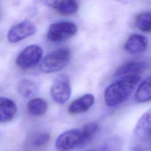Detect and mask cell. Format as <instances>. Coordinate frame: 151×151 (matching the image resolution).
I'll return each mask as SVG.
<instances>
[{
    "instance_id": "cell-7",
    "label": "cell",
    "mask_w": 151,
    "mask_h": 151,
    "mask_svg": "<svg viewBox=\"0 0 151 151\" xmlns=\"http://www.w3.org/2000/svg\"><path fill=\"white\" fill-rule=\"evenodd\" d=\"M36 31L37 28L34 24L30 21L25 20L13 25L9 29L7 38L10 42L15 43L34 35Z\"/></svg>"
},
{
    "instance_id": "cell-16",
    "label": "cell",
    "mask_w": 151,
    "mask_h": 151,
    "mask_svg": "<svg viewBox=\"0 0 151 151\" xmlns=\"http://www.w3.org/2000/svg\"><path fill=\"white\" fill-rule=\"evenodd\" d=\"M18 90L22 97L27 98L32 97L37 93V87L34 81L24 78L19 81Z\"/></svg>"
},
{
    "instance_id": "cell-21",
    "label": "cell",
    "mask_w": 151,
    "mask_h": 151,
    "mask_svg": "<svg viewBox=\"0 0 151 151\" xmlns=\"http://www.w3.org/2000/svg\"><path fill=\"white\" fill-rule=\"evenodd\" d=\"M130 151H143V150L140 147H137V146H134V147H133L131 149Z\"/></svg>"
},
{
    "instance_id": "cell-9",
    "label": "cell",
    "mask_w": 151,
    "mask_h": 151,
    "mask_svg": "<svg viewBox=\"0 0 151 151\" xmlns=\"http://www.w3.org/2000/svg\"><path fill=\"white\" fill-rule=\"evenodd\" d=\"M147 67V64L142 61H129L120 66L114 74L116 77L120 78L140 76Z\"/></svg>"
},
{
    "instance_id": "cell-10",
    "label": "cell",
    "mask_w": 151,
    "mask_h": 151,
    "mask_svg": "<svg viewBox=\"0 0 151 151\" xmlns=\"http://www.w3.org/2000/svg\"><path fill=\"white\" fill-rule=\"evenodd\" d=\"M147 38L141 34H133L129 36L125 42L124 48L132 54H140L144 52L147 47Z\"/></svg>"
},
{
    "instance_id": "cell-19",
    "label": "cell",
    "mask_w": 151,
    "mask_h": 151,
    "mask_svg": "<svg viewBox=\"0 0 151 151\" xmlns=\"http://www.w3.org/2000/svg\"><path fill=\"white\" fill-rule=\"evenodd\" d=\"M50 136L47 132H43L37 135L34 140V145L36 147H41L45 145L50 140Z\"/></svg>"
},
{
    "instance_id": "cell-15",
    "label": "cell",
    "mask_w": 151,
    "mask_h": 151,
    "mask_svg": "<svg viewBox=\"0 0 151 151\" xmlns=\"http://www.w3.org/2000/svg\"><path fill=\"white\" fill-rule=\"evenodd\" d=\"M48 104L42 99L34 98L30 100L27 104V109L34 116H41L47 110Z\"/></svg>"
},
{
    "instance_id": "cell-3",
    "label": "cell",
    "mask_w": 151,
    "mask_h": 151,
    "mask_svg": "<svg viewBox=\"0 0 151 151\" xmlns=\"http://www.w3.org/2000/svg\"><path fill=\"white\" fill-rule=\"evenodd\" d=\"M84 144L82 129H72L62 133L56 139L55 146L58 151H70Z\"/></svg>"
},
{
    "instance_id": "cell-12",
    "label": "cell",
    "mask_w": 151,
    "mask_h": 151,
    "mask_svg": "<svg viewBox=\"0 0 151 151\" xmlns=\"http://www.w3.org/2000/svg\"><path fill=\"white\" fill-rule=\"evenodd\" d=\"M17 107L15 102L10 99L1 97L0 98V121L7 122L15 116Z\"/></svg>"
},
{
    "instance_id": "cell-17",
    "label": "cell",
    "mask_w": 151,
    "mask_h": 151,
    "mask_svg": "<svg viewBox=\"0 0 151 151\" xmlns=\"http://www.w3.org/2000/svg\"><path fill=\"white\" fill-rule=\"evenodd\" d=\"M135 26L143 32H151V12H145L137 15L134 19Z\"/></svg>"
},
{
    "instance_id": "cell-4",
    "label": "cell",
    "mask_w": 151,
    "mask_h": 151,
    "mask_svg": "<svg viewBox=\"0 0 151 151\" xmlns=\"http://www.w3.org/2000/svg\"><path fill=\"white\" fill-rule=\"evenodd\" d=\"M77 31V25L72 22H58L50 26L47 32V37L51 41L61 42L74 36Z\"/></svg>"
},
{
    "instance_id": "cell-1",
    "label": "cell",
    "mask_w": 151,
    "mask_h": 151,
    "mask_svg": "<svg viewBox=\"0 0 151 151\" xmlns=\"http://www.w3.org/2000/svg\"><path fill=\"white\" fill-rule=\"evenodd\" d=\"M140 79V76L120 78L108 86L104 93L105 104L113 107L124 101L132 93Z\"/></svg>"
},
{
    "instance_id": "cell-18",
    "label": "cell",
    "mask_w": 151,
    "mask_h": 151,
    "mask_svg": "<svg viewBox=\"0 0 151 151\" xmlns=\"http://www.w3.org/2000/svg\"><path fill=\"white\" fill-rule=\"evenodd\" d=\"M84 134V143L89 142L96 133L98 130V125L96 123L91 122L86 124L82 129Z\"/></svg>"
},
{
    "instance_id": "cell-6",
    "label": "cell",
    "mask_w": 151,
    "mask_h": 151,
    "mask_svg": "<svg viewBox=\"0 0 151 151\" xmlns=\"http://www.w3.org/2000/svg\"><path fill=\"white\" fill-rule=\"evenodd\" d=\"M50 93L52 99L60 104H63L69 99L71 95V87L67 75L61 74L54 79Z\"/></svg>"
},
{
    "instance_id": "cell-5",
    "label": "cell",
    "mask_w": 151,
    "mask_h": 151,
    "mask_svg": "<svg viewBox=\"0 0 151 151\" xmlns=\"http://www.w3.org/2000/svg\"><path fill=\"white\" fill-rule=\"evenodd\" d=\"M42 50L38 45H30L23 49L16 58V64L21 68L28 69L35 66L42 56Z\"/></svg>"
},
{
    "instance_id": "cell-20",
    "label": "cell",
    "mask_w": 151,
    "mask_h": 151,
    "mask_svg": "<svg viewBox=\"0 0 151 151\" xmlns=\"http://www.w3.org/2000/svg\"><path fill=\"white\" fill-rule=\"evenodd\" d=\"M110 149L109 146L107 145H105L104 146H103L100 148L88 149L86 151H110Z\"/></svg>"
},
{
    "instance_id": "cell-2",
    "label": "cell",
    "mask_w": 151,
    "mask_h": 151,
    "mask_svg": "<svg viewBox=\"0 0 151 151\" xmlns=\"http://www.w3.org/2000/svg\"><path fill=\"white\" fill-rule=\"evenodd\" d=\"M71 58L70 51L65 48H59L47 55L40 63V69L46 73H54L64 68Z\"/></svg>"
},
{
    "instance_id": "cell-8",
    "label": "cell",
    "mask_w": 151,
    "mask_h": 151,
    "mask_svg": "<svg viewBox=\"0 0 151 151\" xmlns=\"http://www.w3.org/2000/svg\"><path fill=\"white\" fill-rule=\"evenodd\" d=\"M134 136L142 141L151 140V108L138 120L134 130Z\"/></svg>"
},
{
    "instance_id": "cell-14",
    "label": "cell",
    "mask_w": 151,
    "mask_h": 151,
    "mask_svg": "<svg viewBox=\"0 0 151 151\" xmlns=\"http://www.w3.org/2000/svg\"><path fill=\"white\" fill-rule=\"evenodd\" d=\"M134 98L138 103H145L151 100V76L146 78L140 84Z\"/></svg>"
},
{
    "instance_id": "cell-13",
    "label": "cell",
    "mask_w": 151,
    "mask_h": 151,
    "mask_svg": "<svg viewBox=\"0 0 151 151\" xmlns=\"http://www.w3.org/2000/svg\"><path fill=\"white\" fill-rule=\"evenodd\" d=\"M47 3L48 5L54 8L58 12L64 15L73 14L78 9L77 2L73 0L52 1H47Z\"/></svg>"
},
{
    "instance_id": "cell-11",
    "label": "cell",
    "mask_w": 151,
    "mask_h": 151,
    "mask_svg": "<svg viewBox=\"0 0 151 151\" xmlns=\"http://www.w3.org/2000/svg\"><path fill=\"white\" fill-rule=\"evenodd\" d=\"M94 97L91 94H84L73 101L68 107L71 114H80L87 111L94 104Z\"/></svg>"
}]
</instances>
